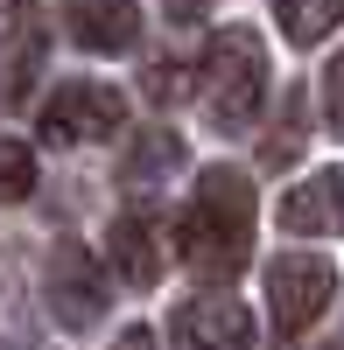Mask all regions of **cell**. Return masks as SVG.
Returning a JSON list of instances; mask_svg holds the SVG:
<instances>
[{
  "label": "cell",
  "instance_id": "1",
  "mask_svg": "<svg viewBox=\"0 0 344 350\" xmlns=\"http://www.w3.org/2000/svg\"><path fill=\"white\" fill-rule=\"evenodd\" d=\"M176 252L204 280H232L253 259V183H246V168H204V183H197L190 211L176 224Z\"/></svg>",
  "mask_w": 344,
  "mask_h": 350
},
{
  "label": "cell",
  "instance_id": "2",
  "mask_svg": "<svg viewBox=\"0 0 344 350\" xmlns=\"http://www.w3.org/2000/svg\"><path fill=\"white\" fill-rule=\"evenodd\" d=\"M267 42H260V28H218L211 49H204V120L218 133H246L253 120H260V105H267Z\"/></svg>",
  "mask_w": 344,
  "mask_h": 350
},
{
  "label": "cell",
  "instance_id": "3",
  "mask_svg": "<svg viewBox=\"0 0 344 350\" xmlns=\"http://www.w3.org/2000/svg\"><path fill=\"white\" fill-rule=\"evenodd\" d=\"M120 126H127V98H120V84H99V77H71V84H56L49 105H42V120H36V133L49 140V148L112 140Z\"/></svg>",
  "mask_w": 344,
  "mask_h": 350
},
{
  "label": "cell",
  "instance_id": "4",
  "mask_svg": "<svg viewBox=\"0 0 344 350\" xmlns=\"http://www.w3.org/2000/svg\"><path fill=\"white\" fill-rule=\"evenodd\" d=\"M330 301H337V267L323 252H281L267 267V315H274L281 336L317 329Z\"/></svg>",
  "mask_w": 344,
  "mask_h": 350
},
{
  "label": "cell",
  "instance_id": "5",
  "mask_svg": "<svg viewBox=\"0 0 344 350\" xmlns=\"http://www.w3.org/2000/svg\"><path fill=\"white\" fill-rule=\"evenodd\" d=\"M42 301H49V315L64 329H92L106 315V273H99V259L64 239L49 252V267H42Z\"/></svg>",
  "mask_w": 344,
  "mask_h": 350
},
{
  "label": "cell",
  "instance_id": "6",
  "mask_svg": "<svg viewBox=\"0 0 344 350\" xmlns=\"http://www.w3.org/2000/svg\"><path fill=\"white\" fill-rule=\"evenodd\" d=\"M169 336L176 350H253V315L232 295H190L169 315Z\"/></svg>",
  "mask_w": 344,
  "mask_h": 350
},
{
  "label": "cell",
  "instance_id": "7",
  "mask_svg": "<svg viewBox=\"0 0 344 350\" xmlns=\"http://www.w3.org/2000/svg\"><path fill=\"white\" fill-rule=\"evenodd\" d=\"M274 217L295 239H337L344 231V168H317L302 183H288L281 203H274Z\"/></svg>",
  "mask_w": 344,
  "mask_h": 350
},
{
  "label": "cell",
  "instance_id": "8",
  "mask_svg": "<svg viewBox=\"0 0 344 350\" xmlns=\"http://www.w3.org/2000/svg\"><path fill=\"white\" fill-rule=\"evenodd\" d=\"M106 252H112V273H120L127 287H155L162 280V231H155V217L148 211H127V217H112V231H106Z\"/></svg>",
  "mask_w": 344,
  "mask_h": 350
},
{
  "label": "cell",
  "instance_id": "9",
  "mask_svg": "<svg viewBox=\"0 0 344 350\" xmlns=\"http://www.w3.org/2000/svg\"><path fill=\"white\" fill-rule=\"evenodd\" d=\"M71 36L92 56H120L140 36V0H77L71 8Z\"/></svg>",
  "mask_w": 344,
  "mask_h": 350
},
{
  "label": "cell",
  "instance_id": "10",
  "mask_svg": "<svg viewBox=\"0 0 344 350\" xmlns=\"http://www.w3.org/2000/svg\"><path fill=\"white\" fill-rule=\"evenodd\" d=\"M274 21H281V36L288 42H323L344 28V0H274Z\"/></svg>",
  "mask_w": 344,
  "mask_h": 350
},
{
  "label": "cell",
  "instance_id": "11",
  "mask_svg": "<svg viewBox=\"0 0 344 350\" xmlns=\"http://www.w3.org/2000/svg\"><path fill=\"white\" fill-rule=\"evenodd\" d=\"M176 168H183V140H176V133H140L134 148H127V168H120V175H127L134 189H140V183L155 189V183H169Z\"/></svg>",
  "mask_w": 344,
  "mask_h": 350
},
{
  "label": "cell",
  "instance_id": "12",
  "mask_svg": "<svg viewBox=\"0 0 344 350\" xmlns=\"http://www.w3.org/2000/svg\"><path fill=\"white\" fill-rule=\"evenodd\" d=\"M36 189V148L28 140H0V203H21Z\"/></svg>",
  "mask_w": 344,
  "mask_h": 350
},
{
  "label": "cell",
  "instance_id": "13",
  "mask_svg": "<svg viewBox=\"0 0 344 350\" xmlns=\"http://www.w3.org/2000/svg\"><path fill=\"white\" fill-rule=\"evenodd\" d=\"M323 105H330V126L344 133V56L330 64V77H323Z\"/></svg>",
  "mask_w": 344,
  "mask_h": 350
},
{
  "label": "cell",
  "instance_id": "14",
  "mask_svg": "<svg viewBox=\"0 0 344 350\" xmlns=\"http://www.w3.org/2000/svg\"><path fill=\"white\" fill-rule=\"evenodd\" d=\"M176 77H183L176 64H155V77H148V92H155V98H176V92H183V84H176Z\"/></svg>",
  "mask_w": 344,
  "mask_h": 350
},
{
  "label": "cell",
  "instance_id": "15",
  "mask_svg": "<svg viewBox=\"0 0 344 350\" xmlns=\"http://www.w3.org/2000/svg\"><path fill=\"white\" fill-rule=\"evenodd\" d=\"M112 350H162V343H155V329H120Z\"/></svg>",
  "mask_w": 344,
  "mask_h": 350
},
{
  "label": "cell",
  "instance_id": "16",
  "mask_svg": "<svg viewBox=\"0 0 344 350\" xmlns=\"http://www.w3.org/2000/svg\"><path fill=\"white\" fill-rule=\"evenodd\" d=\"M162 8H169V21H204L211 0H162Z\"/></svg>",
  "mask_w": 344,
  "mask_h": 350
}]
</instances>
